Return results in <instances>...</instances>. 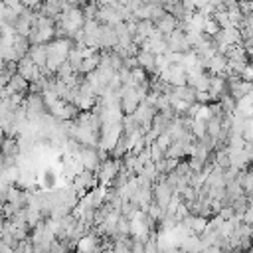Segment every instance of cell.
Masks as SVG:
<instances>
[{
  "label": "cell",
  "mask_w": 253,
  "mask_h": 253,
  "mask_svg": "<svg viewBox=\"0 0 253 253\" xmlns=\"http://www.w3.org/2000/svg\"><path fill=\"white\" fill-rule=\"evenodd\" d=\"M166 44H168V49L170 52H176V54H188L192 49V44L188 40V34L180 28H176L170 36H166Z\"/></svg>",
  "instance_id": "1"
},
{
  "label": "cell",
  "mask_w": 253,
  "mask_h": 253,
  "mask_svg": "<svg viewBox=\"0 0 253 253\" xmlns=\"http://www.w3.org/2000/svg\"><path fill=\"white\" fill-rule=\"evenodd\" d=\"M79 159L85 166V170H93L97 172L99 164H101V157H99V150L95 146H83L81 153H79Z\"/></svg>",
  "instance_id": "2"
},
{
  "label": "cell",
  "mask_w": 253,
  "mask_h": 253,
  "mask_svg": "<svg viewBox=\"0 0 253 253\" xmlns=\"http://www.w3.org/2000/svg\"><path fill=\"white\" fill-rule=\"evenodd\" d=\"M172 95H174L176 99L184 101V103H188V105H194V103H196V95H198V89H196V87H192V85H188V83H184V85H178V87H174Z\"/></svg>",
  "instance_id": "3"
},
{
  "label": "cell",
  "mask_w": 253,
  "mask_h": 253,
  "mask_svg": "<svg viewBox=\"0 0 253 253\" xmlns=\"http://www.w3.org/2000/svg\"><path fill=\"white\" fill-rule=\"evenodd\" d=\"M28 56L32 58V62L38 68H46V64H47V44H36V46H32Z\"/></svg>",
  "instance_id": "4"
},
{
  "label": "cell",
  "mask_w": 253,
  "mask_h": 253,
  "mask_svg": "<svg viewBox=\"0 0 253 253\" xmlns=\"http://www.w3.org/2000/svg\"><path fill=\"white\" fill-rule=\"evenodd\" d=\"M155 26H157V30L166 38V36H170V34L178 28V20H176V16H172V14H168V12H166V14H164V16H162Z\"/></svg>",
  "instance_id": "5"
},
{
  "label": "cell",
  "mask_w": 253,
  "mask_h": 253,
  "mask_svg": "<svg viewBox=\"0 0 253 253\" xmlns=\"http://www.w3.org/2000/svg\"><path fill=\"white\" fill-rule=\"evenodd\" d=\"M206 131H208V121H200V119H194L192 121V135L198 140L206 137Z\"/></svg>",
  "instance_id": "6"
},
{
  "label": "cell",
  "mask_w": 253,
  "mask_h": 253,
  "mask_svg": "<svg viewBox=\"0 0 253 253\" xmlns=\"http://www.w3.org/2000/svg\"><path fill=\"white\" fill-rule=\"evenodd\" d=\"M190 228H192V231H194L196 235H200L202 231H204V230L208 228V218H204V216H192V224H190Z\"/></svg>",
  "instance_id": "7"
},
{
  "label": "cell",
  "mask_w": 253,
  "mask_h": 253,
  "mask_svg": "<svg viewBox=\"0 0 253 253\" xmlns=\"http://www.w3.org/2000/svg\"><path fill=\"white\" fill-rule=\"evenodd\" d=\"M241 138H243L245 142H253V117L245 119L243 131H241Z\"/></svg>",
  "instance_id": "8"
},
{
  "label": "cell",
  "mask_w": 253,
  "mask_h": 253,
  "mask_svg": "<svg viewBox=\"0 0 253 253\" xmlns=\"http://www.w3.org/2000/svg\"><path fill=\"white\" fill-rule=\"evenodd\" d=\"M239 75H241V79H243V81L253 83V62H251V60H249V64L243 68V71H241Z\"/></svg>",
  "instance_id": "9"
},
{
  "label": "cell",
  "mask_w": 253,
  "mask_h": 253,
  "mask_svg": "<svg viewBox=\"0 0 253 253\" xmlns=\"http://www.w3.org/2000/svg\"><path fill=\"white\" fill-rule=\"evenodd\" d=\"M204 253H226V251L222 247H218V245H212V247H206Z\"/></svg>",
  "instance_id": "10"
},
{
  "label": "cell",
  "mask_w": 253,
  "mask_h": 253,
  "mask_svg": "<svg viewBox=\"0 0 253 253\" xmlns=\"http://www.w3.org/2000/svg\"><path fill=\"white\" fill-rule=\"evenodd\" d=\"M103 253H117V251H115V249H113V247H109V249H105V251H103Z\"/></svg>",
  "instance_id": "11"
},
{
  "label": "cell",
  "mask_w": 253,
  "mask_h": 253,
  "mask_svg": "<svg viewBox=\"0 0 253 253\" xmlns=\"http://www.w3.org/2000/svg\"><path fill=\"white\" fill-rule=\"evenodd\" d=\"M71 253H83V251H79V249H75V251H71Z\"/></svg>",
  "instance_id": "12"
}]
</instances>
